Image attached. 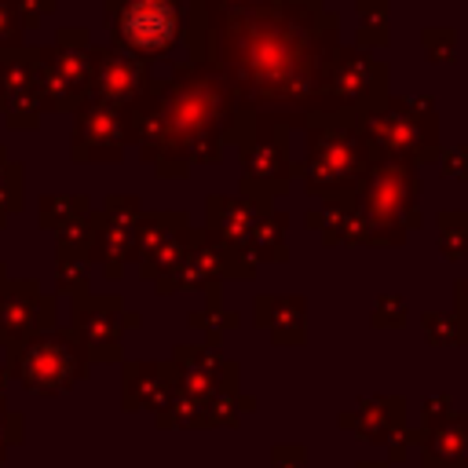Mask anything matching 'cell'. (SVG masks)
I'll use <instances>...</instances> for the list:
<instances>
[{
	"mask_svg": "<svg viewBox=\"0 0 468 468\" xmlns=\"http://www.w3.org/2000/svg\"><path fill=\"white\" fill-rule=\"evenodd\" d=\"M121 33L128 44H135L143 51H157L176 33V11L165 0H135L121 15Z\"/></svg>",
	"mask_w": 468,
	"mask_h": 468,
	"instance_id": "cell-1",
	"label": "cell"
}]
</instances>
